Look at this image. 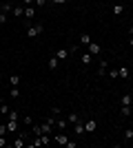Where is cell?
<instances>
[{
  "mask_svg": "<svg viewBox=\"0 0 133 148\" xmlns=\"http://www.w3.org/2000/svg\"><path fill=\"white\" fill-rule=\"evenodd\" d=\"M53 56H56L58 60H67V56H69V53H67V49H58Z\"/></svg>",
  "mask_w": 133,
  "mask_h": 148,
  "instance_id": "14",
  "label": "cell"
},
{
  "mask_svg": "<svg viewBox=\"0 0 133 148\" xmlns=\"http://www.w3.org/2000/svg\"><path fill=\"white\" fill-rule=\"evenodd\" d=\"M0 104H2V95H0Z\"/></svg>",
  "mask_w": 133,
  "mask_h": 148,
  "instance_id": "34",
  "label": "cell"
},
{
  "mask_svg": "<svg viewBox=\"0 0 133 148\" xmlns=\"http://www.w3.org/2000/svg\"><path fill=\"white\" fill-rule=\"evenodd\" d=\"M76 122H80V115L78 113H69L67 115V124H76Z\"/></svg>",
  "mask_w": 133,
  "mask_h": 148,
  "instance_id": "11",
  "label": "cell"
},
{
  "mask_svg": "<svg viewBox=\"0 0 133 148\" xmlns=\"http://www.w3.org/2000/svg\"><path fill=\"white\" fill-rule=\"evenodd\" d=\"M131 29H133V25H131Z\"/></svg>",
  "mask_w": 133,
  "mask_h": 148,
  "instance_id": "36",
  "label": "cell"
},
{
  "mask_svg": "<svg viewBox=\"0 0 133 148\" xmlns=\"http://www.w3.org/2000/svg\"><path fill=\"white\" fill-rule=\"evenodd\" d=\"M42 31H44V25H36V27H29V29H27V36L36 38V36H40Z\"/></svg>",
  "mask_w": 133,
  "mask_h": 148,
  "instance_id": "1",
  "label": "cell"
},
{
  "mask_svg": "<svg viewBox=\"0 0 133 148\" xmlns=\"http://www.w3.org/2000/svg\"><path fill=\"white\" fill-rule=\"evenodd\" d=\"M122 11H124V7H122V5H113V9H111L113 16H122Z\"/></svg>",
  "mask_w": 133,
  "mask_h": 148,
  "instance_id": "17",
  "label": "cell"
},
{
  "mask_svg": "<svg viewBox=\"0 0 133 148\" xmlns=\"http://www.w3.org/2000/svg\"><path fill=\"white\" fill-rule=\"evenodd\" d=\"M9 133V128H7V124H0V135H7Z\"/></svg>",
  "mask_w": 133,
  "mask_h": 148,
  "instance_id": "27",
  "label": "cell"
},
{
  "mask_svg": "<svg viewBox=\"0 0 133 148\" xmlns=\"http://www.w3.org/2000/svg\"><path fill=\"white\" fill-rule=\"evenodd\" d=\"M118 75H120L122 80H127L129 75H131V71H129V69H127V66H120V69H118Z\"/></svg>",
  "mask_w": 133,
  "mask_h": 148,
  "instance_id": "10",
  "label": "cell"
},
{
  "mask_svg": "<svg viewBox=\"0 0 133 148\" xmlns=\"http://www.w3.org/2000/svg\"><path fill=\"white\" fill-rule=\"evenodd\" d=\"M129 44H131V47H133V36H131V38H129Z\"/></svg>",
  "mask_w": 133,
  "mask_h": 148,
  "instance_id": "33",
  "label": "cell"
},
{
  "mask_svg": "<svg viewBox=\"0 0 133 148\" xmlns=\"http://www.w3.org/2000/svg\"><path fill=\"white\" fill-rule=\"evenodd\" d=\"M89 42H91V36L82 33V36H80V44H89Z\"/></svg>",
  "mask_w": 133,
  "mask_h": 148,
  "instance_id": "23",
  "label": "cell"
},
{
  "mask_svg": "<svg viewBox=\"0 0 133 148\" xmlns=\"http://www.w3.org/2000/svg\"><path fill=\"white\" fill-rule=\"evenodd\" d=\"M20 82H22V77H20L18 73L9 75V84H11V86H20Z\"/></svg>",
  "mask_w": 133,
  "mask_h": 148,
  "instance_id": "5",
  "label": "cell"
},
{
  "mask_svg": "<svg viewBox=\"0 0 133 148\" xmlns=\"http://www.w3.org/2000/svg\"><path fill=\"white\" fill-rule=\"evenodd\" d=\"M7 22V13H0V25H5Z\"/></svg>",
  "mask_w": 133,
  "mask_h": 148,
  "instance_id": "29",
  "label": "cell"
},
{
  "mask_svg": "<svg viewBox=\"0 0 133 148\" xmlns=\"http://www.w3.org/2000/svg\"><path fill=\"white\" fill-rule=\"evenodd\" d=\"M109 77H111V80H115V77H120V75H118V69H115V71H109Z\"/></svg>",
  "mask_w": 133,
  "mask_h": 148,
  "instance_id": "28",
  "label": "cell"
},
{
  "mask_svg": "<svg viewBox=\"0 0 133 148\" xmlns=\"http://www.w3.org/2000/svg\"><path fill=\"white\" fill-rule=\"evenodd\" d=\"M9 111H11V108H9V106H5V102H2V104H0V113H2V115H7Z\"/></svg>",
  "mask_w": 133,
  "mask_h": 148,
  "instance_id": "25",
  "label": "cell"
},
{
  "mask_svg": "<svg viewBox=\"0 0 133 148\" xmlns=\"http://www.w3.org/2000/svg\"><path fill=\"white\" fill-rule=\"evenodd\" d=\"M11 11V2H5V5H2V13H9Z\"/></svg>",
  "mask_w": 133,
  "mask_h": 148,
  "instance_id": "26",
  "label": "cell"
},
{
  "mask_svg": "<svg viewBox=\"0 0 133 148\" xmlns=\"http://www.w3.org/2000/svg\"><path fill=\"white\" fill-rule=\"evenodd\" d=\"M107 66H109V62H107V60H102V62H100V66H98V69H100L98 73H100V75H104V73H107Z\"/></svg>",
  "mask_w": 133,
  "mask_h": 148,
  "instance_id": "18",
  "label": "cell"
},
{
  "mask_svg": "<svg viewBox=\"0 0 133 148\" xmlns=\"http://www.w3.org/2000/svg\"><path fill=\"white\" fill-rule=\"evenodd\" d=\"M133 104V95H122V99H120V106H131Z\"/></svg>",
  "mask_w": 133,
  "mask_h": 148,
  "instance_id": "7",
  "label": "cell"
},
{
  "mask_svg": "<svg viewBox=\"0 0 133 148\" xmlns=\"http://www.w3.org/2000/svg\"><path fill=\"white\" fill-rule=\"evenodd\" d=\"M120 113L124 117H129V115H131V106H120Z\"/></svg>",
  "mask_w": 133,
  "mask_h": 148,
  "instance_id": "22",
  "label": "cell"
},
{
  "mask_svg": "<svg viewBox=\"0 0 133 148\" xmlns=\"http://www.w3.org/2000/svg\"><path fill=\"white\" fill-rule=\"evenodd\" d=\"M58 64H60V60H58L56 56H51V58H49V69H51V71H56Z\"/></svg>",
  "mask_w": 133,
  "mask_h": 148,
  "instance_id": "12",
  "label": "cell"
},
{
  "mask_svg": "<svg viewBox=\"0 0 133 148\" xmlns=\"http://www.w3.org/2000/svg\"><path fill=\"white\" fill-rule=\"evenodd\" d=\"M2 146H7V139H5V135H0V148Z\"/></svg>",
  "mask_w": 133,
  "mask_h": 148,
  "instance_id": "30",
  "label": "cell"
},
{
  "mask_svg": "<svg viewBox=\"0 0 133 148\" xmlns=\"http://www.w3.org/2000/svg\"><path fill=\"white\" fill-rule=\"evenodd\" d=\"M87 51L91 53V56H93V53H100V51H102V47H100L98 42H93V40H91V42L87 44Z\"/></svg>",
  "mask_w": 133,
  "mask_h": 148,
  "instance_id": "2",
  "label": "cell"
},
{
  "mask_svg": "<svg viewBox=\"0 0 133 148\" xmlns=\"http://www.w3.org/2000/svg\"><path fill=\"white\" fill-rule=\"evenodd\" d=\"M9 95H11L13 99H16V97H20V91H18V86H11V88H9Z\"/></svg>",
  "mask_w": 133,
  "mask_h": 148,
  "instance_id": "20",
  "label": "cell"
},
{
  "mask_svg": "<svg viewBox=\"0 0 133 148\" xmlns=\"http://www.w3.org/2000/svg\"><path fill=\"white\" fill-rule=\"evenodd\" d=\"M124 139H127V142H131V139H133V128H127V130H124Z\"/></svg>",
  "mask_w": 133,
  "mask_h": 148,
  "instance_id": "24",
  "label": "cell"
},
{
  "mask_svg": "<svg viewBox=\"0 0 133 148\" xmlns=\"http://www.w3.org/2000/svg\"><path fill=\"white\" fill-rule=\"evenodd\" d=\"M95 128H98V122H95V119L84 122V133H95Z\"/></svg>",
  "mask_w": 133,
  "mask_h": 148,
  "instance_id": "3",
  "label": "cell"
},
{
  "mask_svg": "<svg viewBox=\"0 0 133 148\" xmlns=\"http://www.w3.org/2000/svg\"><path fill=\"white\" fill-rule=\"evenodd\" d=\"M53 126H56L58 130H64V128H67V119H56V124H53Z\"/></svg>",
  "mask_w": 133,
  "mask_h": 148,
  "instance_id": "16",
  "label": "cell"
},
{
  "mask_svg": "<svg viewBox=\"0 0 133 148\" xmlns=\"http://www.w3.org/2000/svg\"><path fill=\"white\" fill-rule=\"evenodd\" d=\"M131 146H133V139H131Z\"/></svg>",
  "mask_w": 133,
  "mask_h": 148,
  "instance_id": "35",
  "label": "cell"
},
{
  "mask_svg": "<svg viewBox=\"0 0 133 148\" xmlns=\"http://www.w3.org/2000/svg\"><path fill=\"white\" fill-rule=\"evenodd\" d=\"M25 18H36V7H33V5L25 7Z\"/></svg>",
  "mask_w": 133,
  "mask_h": 148,
  "instance_id": "6",
  "label": "cell"
},
{
  "mask_svg": "<svg viewBox=\"0 0 133 148\" xmlns=\"http://www.w3.org/2000/svg\"><path fill=\"white\" fill-rule=\"evenodd\" d=\"M13 16H25V7H13Z\"/></svg>",
  "mask_w": 133,
  "mask_h": 148,
  "instance_id": "21",
  "label": "cell"
},
{
  "mask_svg": "<svg viewBox=\"0 0 133 148\" xmlns=\"http://www.w3.org/2000/svg\"><path fill=\"white\" fill-rule=\"evenodd\" d=\"M51 2H53V5H64L67 0H51Z\"/></svg>",
  "mask_w": 133,
  "mask_h": 148,
  "instance_id": "32",
  "label": "cell"
},
{
  "mask_svg": "<svg viewBox=\"0 0 133 148\" xmlns=\"http://www.w3.org/2000/svg\"><path fill=\"white\" fill-rule=\"evenodd\" d=\"M47 5V0H36V7H44Z\"/></svg>",
  "mask_w": 133,
  "mask_h": 148,
  "instance_id": "31",
  "label": "cell"
},
{
  "mask_svg": "<svg viewBox=\"0 0 133 148\" xmlns=\"http://www.w3.org/2000/svg\"><path fill=\"white\" fill-rule=\"evenodd\" d=\"M7 128H9V133H16L18 130V122H7Z\"/></svg>",
  "mask_w": 133,
  "mask_h": 148,
  "instance_id": "19",
  "label": "cell"
},
{
  "mask_svg": "<svg viewBox=\"0 0 133 148\" xmlns=\"http://www.w3.org/2000/svg\"><path fill=\"white\" fill-rule=\"evenodd\" d=\"M27 142H25V135H18V139L13 142V148H25Z\"/></svg>",
  "mask_w": 133,
  "mask_h": 148,
  "instance_id": "9",
  "label": "cell"
},
{
  "mask_svg": "<svg viewBox=\"0 0 133 148\" xmlns=\"http://www.w3.org/2000/svg\"><path fill=\"white\" fill-rule=\"evenodd\" d=\"M53 142H56V144H60V146H67V142H69V139H67V135H64L62 130H60V133H58V135L53 137Z\"/></svg>",
  "mask_w": 133,
  "mask_h": 148,
  "instance_id": "4",
  "label": "cell"
},
{
  "mask_svg": "<svg viewBox=\"0 0 133 148\" xmlns=\"http://www.w3.org/2000/svg\"><path fill=\"white\" fill-rule=\"evenodd\" d=\"M73 130H76V135H84V122H82V119H80V122H76Z\"/></svg>",
  "mask_w": 133,
  "mask_h": 148,
  "instance_id": "8",
  "label": "cell"
},
{
  "mask_svg": "<svg viewBox=\"0 0 133 148\" xmlns=\"http://www.w3.org/2000/svg\"><path fill=\"white\" fill-rule=\"evenodd\" d=\"M80 60H82V64H84V66H89V64H91V53H89V51H84Z\"/></svg>",
  "mask_w": 133,
  "mask_h": 148,
  "instance_id": "15",
  "label": "cell"
},
{
  "mask_svg": "<svg viewBox=\"0 0 133 148\" xmlns=\"http://www.w3.org/2000/svg\"><path fill=\"white\" fill-rule=\"evenodd\" d=\"M131 53H133V51H131Z\"/></svg>",
  "mask_w": 133,
  "mask_h": 148,
  "instance_id": "37",
  "label": "cell"
},
{
  "mask_svg": "<svg viewBox=\"0 0 133 148\" xmlns=\"http://www.w3.org/2000/svg\"><path fill=\"white\" fill-rule=\"evenodd\" d=\"M7 117H9V122H18V119H20V115H18V111L13 108V111H9V113H7Z\"/></svg>",
  "mask_w": 133,
  "mask_h": 148,
  "instance_id": "13",
  "label": "cell"
}]
</instances>
